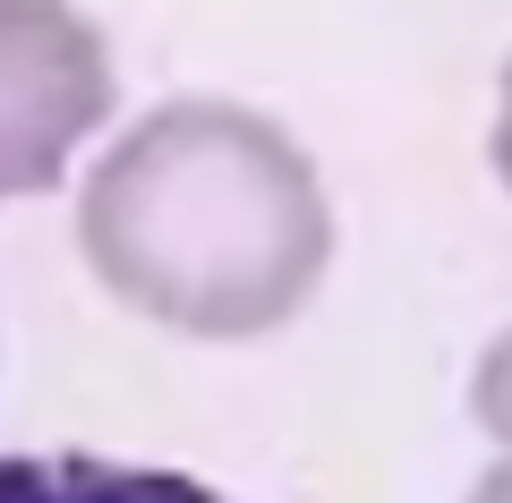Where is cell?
<instances>
[{"label": "cell", "mask_w": 512, "mask_h": 503, "mask_svg": "<svg viewBox=\"0 0 512 503\" xmlns=\"http://www.w3.org/2000/svg\"><path fill=\"white\" fill-rule=\"evenodd\" d=\"M77 256L128 316L188 342H265L333 265V197L256 103L171 94L94 154Z\"/></svg>", "instance_id": "obj_1"}, {"label": "cell", "mask_w": 512, "mask_h": 503, "mask_svg": "<svg viewBox=\"0 0 512 503\" xmlns=\"http://www.w3.org/2000/svg\"><path fill=\"white\" fill-rule=\"evenodd\" d=\"M470 418L487 427L495 452H512V324L478 350V367H470Z\"/></svg>", "instance_id": "obj_4"}, {"label": "cell", "mask_w": 512, "mask_h": 503, "mask_svg": "<svg viewBox=\"0 0 512 503\" xmlns=\"http://www.w3.org/2000/svg\"><path fill=\"white\" fill-rule=\"evenodd\" d=\"M487 162H495V180L512 188V60H504V86H495V128H487Z\"/></svg>", "instance_id": "obj_5"}, {"label": "cell", "mask_w": 512, "mask_h": 503, "mask_svg": "<svg viewBox=\"0 0 512 503\" xmlns=\"http://www.w3.org/2000/svg\"><path fill=\"white\" fill-rule=\"evenodd\" d=\"M0 503H231L188 469L103 452H0Z\"/></svg>", "instance_id": "obj_3"}, {"label": "cell", "mask_w": 512, "mask_h": 503, "mask_svg": "<svg viewBox=\"0 0 512 503\" xmlns=\"http://www.w3.org/2000/svg\"><path fill=\"white\" fill-rule=\"evenodd\" d=\"M120 103V60L77 0H0V205L69 180Z\"/></svg>", "instance_id": "obj_2"}, {"label": "cell", "mask_w": 512, "mask_h": 503, "mask_svg": "<svg viewBox=\"0 0 512 503\" xmlns=\"http://www.w3.org/2000/svg\"><path fill=\"white\" fill-rule=\"evenodd\" d=\"M461 503H512V452H504V461H495V469H487V478H478Z\"/></svg>", "instance_id": "obj_6"}]
</instances>
